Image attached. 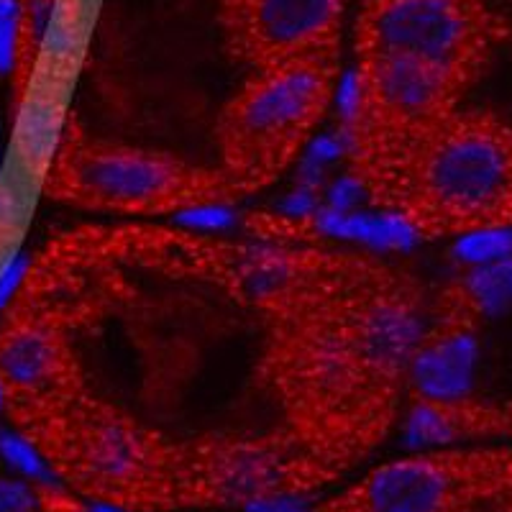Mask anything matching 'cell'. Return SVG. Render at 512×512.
Masks as SVG:
<instances>
[{
  "instance_id": "9c48e42d",
  "label": "cell",
  "mask_w": 512,
  "mask_h": 512,
  "mask_svg": "<svg viewBox=\"0 0 512 512\" xmlns=\"http://www.w3.org/2000/svg\"><path fill=\"white\" fill-rule=\"evenodd\" d=\"M88 392L80 359L57 313L36 292H16L0 318V405L21 438Z\"/></svg>"
},
{
  "instance_id": "4fadbf2b",
  "label": "cell",
  "mask_w": 512,
  "mask_h": 512,
  "mask_svg": "<svg viewBox=\"0 0 512 512\" xmlns=\"http://www.w3.org/2000/svg\"><path fill=\"white\" fill-rule=\"evenodd\" d=\"M57 6L59 0H11V47L6 67L13 93V113L21 111L29 93Z\"/></svg>"
},
{
  "instance_id": "7c38bea8",
  "label": "cell",
  "mask_w": 512,
  "mask_h": 512,
  "mask_svg": "<svg viewBox=\"0 0 512 512\" xmlns=\"http://www.w3.org/2000/svg\"><path fill=\"white\" fill-rule=\"evenodd\" d=\"M408 436L415 443L446 446L472 438H510L512 436V402H484L472 395L433 400V397H410Z\"/></svg>"
},
{
  "instance_id": "30bf717a",
  "label": "cell",
  "mask_w": 512,
  "mask_h": 512,
  "mask_svg": "<svg viewBox=\"0 0 512 512\" xmlns=\"http://www.w3.org/2000/svg\"><path fill=\"white\" fill-rule=\"evenodd\" d=\"M346 0H221L226 49L259 72L300 59H338Z\"/></svg>"
},
{
  "instance_id": "277c9868",
  "label": "cell",
  "mask_w": 512,
  "mask_h": 512,
  "mask_svg": "<svg viewBox=\"0 0 512 512\" xmlns=\"http://www.w3.org/2000/svg\"><path fill=\"white\" fill-rule=\"evenodd\" d=\"M41 192L72 208L118 216H175L241 198L221 167L144 146L88 139L75 121L59 136Z\"/></svg>"
},
{
  "instance_id": "8992f818",
  "label": "cell",
  "mask_w": 512,
  "mask_h": 512,
  "mask_svg": "<svg viewBox=\"0 0 512 512\" xmlns=\"http://www.w3.org/2000/svg\"><path fill=\"white\" fill-rule=\"evenodd\" d=\"M341 474L285 425L175 441V512H228L305 497Z\"/></svg>"
},
{
  "instance_id": "ba28073f",
  "label": "cell",
  "mask_w": 512,
  "mask_h": 512,
  "mask_svg": "<svg viewBox=\"0 0 512 512\" xmlns=\"http://www.w3.org/2000/svg\"><path fill=\"white\" fill-rule=\"evenodd\" d=\"M512 489V446L443 448L374 466L315 512H474Z\"/></svg>"
},
{
  "instance_id": "e0dca14e",
  "label": "cell",
  "mask_w": 512,
  "mask_h": 512,
  "mask_svg": "<svg viewBox=\"0 0 512 512\" xmlns=\"http://www.w3.org/2000/svg\"><path fill=\"white\" fill-rule=\"evenodd\" d=\"M500 507H502V512H512V489H510V492H507L505 497H502Z\"/></svg>"
},
{
  "instance_id": "2e32d148",
  "label": "cell",
  "mask_w": 512,
  "mask_h": 512,
  "mask_svg": "<svg viewBox=\"0 0 512 512\" xmlns=\"http://www.w3.org/2000/svg\"><path fill=\"white\" fill-rule=\"evenodd\" d=\"M0 512H34V492L21 484L0 482Z\"/></svg>"
},
{
  "instance_id": "8fae6325",
  "label": "cell",
  "mask_w": 512,
  "mask_h": 512,
  "mask_svg": "<svg viewBox=\"0 0 512 512\" xmlns=\"http://www.w3.org/2000/svg\"><path fill=\"white\" fill-rule=\"evenodd\" d=\"M479 320L454 305L438 303L436 320L423 331L410 361V397L451 400L472 390L479 356Z\"/></svg>"
},
{
  "instance_id": "9a60e30c",
  "label": "cell",
  "mask_w": 512,
  "mask_h": 512,
  "mask_svg": "<svg viewBox=\"0 0 512 512\" xmlns=\"http://www.w3.org/2000/svg\"><path fill=\"white\" fill-rule=\"evenodd\" d=\"M318 223L328 233L369 241L377 246H405L418 239V233L408 223L387 210H379V216H369V213H346V210L333 208L331 213L318 216Z\"/></svg>"
},
{
  "instance_id": "5bb4252c",
  "label": "cell",
  "mask_w": 512,
  "mask_h": 512,
  "mask_svg": "<svg viewBox=\"0 0 512 512\" xmlns=\"http://www.w3.org/2000/svg\"><path fill=\"white\" fill-rule=\"evenodd\" d=\"M438 303L454 305L479 323L507 310L512 305V254L495 262L474 264L438 295Z\"/></svg>"
},
{
  "instance_id": "52a82bcc",
  "label": "cell",
  "mask_w": 512,
  "mask_h": 512,
  "mask_svg": "<svg viewBox=\"0 0 512 512\" xmlns=\"http://www.w3.org/2000/svg\"><path fill=\"white\" fill-rule=\"evenodd\" d=\"M505 36L487 0H361L354 54L413 59L474 82Z\"/></svg>"
},
{
  "instance_id": "7a4b0ae2",
  "label": "cell",
  "mask_w": 512,
  "mask_h": 512,
  "mask_svg": "<svg viewBox=\"0 0 512 512\" xmlns=\"http://www.w3.org/2000/svg\"><path fill=\"white\" fill-rule=\"evenodd\" d=\"M367 198L418 239L512 226V126L495 113H451Z\"/></svg>"
},
{
  "instance_id": "6da1fadb",
  "label": "cell",
  "mask_w": 512,
  "mask_h": 512,
  "mask_svg": "<svg viewBox=\"0 0 512 512\" xmlns=\"http://www.w3.org/2000/svg\"><path fill=\"white\" fill-rule=\"evenodd\" d=\"M256 379L282 425L341 477L390 436L423 336V290L351 254L336 272L262 308Z\"/></svg>"
},
{
  "instance_id": "5b68a950",
  "label": "cell",
  "mask_w": 512,
  "mask_h": 512,
  "mask_svg": "<svg viewBox=\"0 0 512 512\" xmlns=\"http://www.w3.org/2000/svg\"><path fill=\"white\" fill-rule=\"evenodd\" d=\"M338 59L251 72L216 123L218 167L244 195L280 180L303 154L336 95Z\"/></svg>"
},
{
  "instance_id": "3957f363",
  "label": "cell",
  "mask_w": 512,
  "mask_h": 512,
  "mask_svg": "<svg viewBox=\"0 0 512 512\" xmlns=\"http://www.w3.org/2000/svg\"><path fill=\"white\" fill-rule=\"evenodd\" d=\"M24 443L82 500L116 512H175V441L90 390Z\"/></svg>"
}]
</instances>
